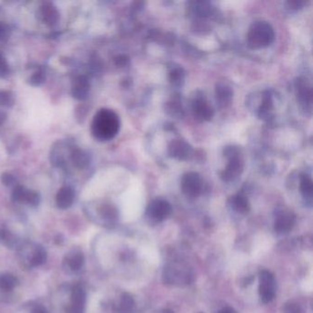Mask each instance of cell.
Wrapping results in <instances>:
<instances>
[{
	"label": "cell",
	"mask_w": 313,
	"mask_h": 313,
	"mask_svg": "<svg viewBox=\"0 0 313 313\" xmlns=\"http://www.w3.org/2000/svg\"><path fill=\"white\" fill-rule=\"evenodd\" d=\"M178 265H169L165 268L164 280L166 284H176L186 283L189 284L192 280V274L189 271V268H183L179 270Z\"/></svg>",
	"instance_id": "7"
},
{
	"label": "cell",
	"mask_w": 313,
	"mask_h": 313,
	"mask_svg": "<svg viewBox=\"0 0 313 313\" xmlns=\"http://www.w3.org/2000/svg\"><path fill=\"white\" fill-rule=\"evenodd\" d=\"M297 97L304 111H310L312 104V88L307 79H299L296 81Z\"/></svg>",
	"instance_id": "9"
},
{
	"label": "cell",
	"mask_w": 313,
	"mask_h": 313,
	"mask_svg": "<svg viewBox=\"0 0 313 313\" xmlns=\"http://www.w3.org/2000/svg\"><path fill=\"white\" fill-rule=\"evenodd\" d=\"M275 41V32L271 26L265 20H256L249 28L246 42L251 49H262L271 45Z\"/></svg>",
	"instance_id": "2"
},
{
	"label": "cell",
	"mask_w": 313,
	"mask_h": 313,
	"mask_svg": "<svg viewBox=\"0 0 313 313\" xmlns=\"http://www.w3.org/2000/svg\"><path fill=\"white\" fill-rule=\"evenodd\" d=\"M19 285V280L16 276L10 274L0 275V289L4 291H11Z\"/></svg>",
	"instance_id": "24"
},
{
	"label": "cell",
	"mask_w": 313,
	"mask_h": 313,
	"mask_svg": "<svg viewBox=\"0 0 313 313\" xmlns=\"http://www.w3.org/2000/svg\"><path fill=\"white\" fill-rule=\"evenodd\" d=\"M6 120V114L4 112L0 111V125L3 124L4 120Z\"/></svg>",
	"instance_id": "39"
},
{
	"label": "cell",
	"mask_w": 313,
	"mask_h": 313,
	"mask_svg": "<svg viewBox=\"0 0 313 313\" xmlns=\"http://www.w3.org/2000/svg\"><path fill=\"white\" fill-rule=\"evenodd\" d=\"M166 313H174V312H172V311H170V310H166Z\"/></svg>",
	"instance_id": "40"
},
{
	"label": "cell",
	"mask_w": 313,
	"mask_h": 313,
	"mask_svg": "<svg viewBox=\"0 0 313 313\" xmlns=\"http://www.w3.org/2000/svg\"><path fill=\"white\" fill-rule=\"evenodd\" d=\"M168 153L172 158L177 160H188L192 155L193 149L185 140L175 139L168 145Z\"/></svg>",
	"instance_id": "11"
},
{
	"label": "cell",
	"mask_w": 313,
	"mask_h": 313,
	"mask_svg": "<svg viewBox=\"0 0 313 313\" xmlns=\"http://www.w3.org/2000/svg\"><path fill=\"white\" fill-rule=\"evenodd\" d=\"M15 103L14 95L10 91H0V106L10 108Z\"/></svg>",
	"instance_id": "30"
},
{
	"label": "cell",
	"mask_w": 313,
	"mask_h": 313,
	"mask_svg": "<svg viewBox=\"0 0 313 313\" xmlns=\"http://www.w3.org/2000/svg\"><path fill=\"white\" fill-rule=\"evenodd\" d=\"M1 182L7 187H13V188L18 185L14 175L9 174V173H5L1 175Z\"/></svg>",
	"instance_id": "33"
},
{
	"label": "cell",
	"mask_w": 313,
	"mask_h": 313,
	"mask_svg": "<svg viewBox=\"0 0 313 313\" xmlns=\"http://www.w3.org/2000/svg\"><path fill=\"white\" fill-rule=\"evenodd\" d=\"M89 92H90V82L88 80V76L84 74L76 75L73 79L71 86V94L73 97L80 101H84L88 98Z\"/></svg>",
	"instance_id": "12"
},
{
	"label": "cell",
	"mask_w": 313,
	"mask_h": 313,
	"mask_svg": "<svg viewBox=\"0 0 313 313\" xmlns=\"http://www.w3.org/2000/svg\"><path fill=\"white\" fill-rule=\"evenodd\" d=\"M32 313H49L46 308H44L42 305H37L35 306L33 309V312Z\"/></svg>",
	"instance_id": "37"
},
{
	"label": "cell",
	"mask_w": 313,
	"mask_h": 313,
	"mask_svg": "<svg viewBox=\"0 0 313 313\" xmlns=\"http://www.w3.org/2000/svg\"><path fill=\"white\" fill-rule=\"evenodd\" d=\"M11 30L9 24L0 21V42H7L10 37Z\"/></svg>",
	"instance_id": "31"
},
{
	"label": "cell",
	"mask_w": 313,
	"mask_h": 313,
	"mask_svg": "<svg viewBox=\"0 0 313 313\" xmlns=\"http://www.w3.org/2000/svg\"><path fill=\"white\" fill-rule=\"evenodd\" d=\"M273 113V99L270 93L265 91L262 96V101L258 109V117L262 120H267Z\"/></svg>",
	"instance_id": "19"
},
{
	"label": "cell",
	"mask_w": 313,
	"mask_h": 313,
	"mask_svg": "<svg viewBox=\"0 0 313 313\" xmlns=\"http://www.w3.org/2000/svg\"><path fill=\"white\" fill-rule=\"evenodd\" d=\"M65 263L67 267L73 271H77L81 269L85 264V256L84 253L80 251H74L70 253L65 259Z\"/></svg>",
	"instance_id": "21"
},
{
	"label": "cell",
	"mask_w": 313,
	"mask_h": 313,
	"mask_svg": "<svg viewBox=\"0 0 313 313\" xmlns=\"http://www.w3.org/2000/svg\"><path fill=\"white\" fill-rule=\"evenodd\" d=\"M0 240L10 248H13L18 244L14 235L7 229H2L0 230Z\"/></svg>",
	"instance_id": "28"
},
{
	"label": "cell",
	"mask_w": 313,
	"mask_h": 313,
	"mask_svg": "<svg viewBox=\"0 0 313 313\" xmlns=\"http://www.w3.org/2000/svg\"><path fill=\"white\" fill-rule=\"evenodd\" d=\"M169 79H170L171 83L174 86H181L184 83L185 73L182 68H174L170 72L169 74Z\"/></svg>",
	"instance_id": "29"
},
{
	"label": "cell",
	"mask_w": 313,
	"mask_h": 313,
	"mask_svg": "<svg viewBox=\"0 0 313 313\" xmlns=\"http://www.w3.org/2000/svg\"><path fill=\"white\" fill-rule=\"evenodd\" d=\"M300 192L302 194L304 199L311 201L313 195V184L311 177L308 175H302L300 177V184H299Z\"/></svg>",
	"instance_id": "22"
},
{
	"label": "cell",
	"mask_w": 313,
	"mask_h": 313,
	"mask_svg": "<svg viewBox=\"0 0 313 313\" xmlns=\"http://www.w3.org/2000/svg\"><path fill=\"white\" fill-rule=\"evenodd\" d=\"M192 10L194 13L198 16V17H207L212 13V7L210 3L207 2H203V1H198V2H194Z\"/></svg>",
	"instance_id": "25"
},
{
	"label": "cell",
	"mask_w": 313,
	"mask_h": 313,
	"mask_svg": "<svg viewBox=\"0 0 313 313\" xmlns=\"http://www.w3.org/2000/svg\"><path fill=\"white\" fill-rule=\"evenodd\" d=\"M120 129V117L112 110L101 109L93 118L91 133L97 141H111L115 138Z\"/></svg>",
	"instance_id": "1"
},
{
	"label": "cell",
	"mask_w": 313,
	"mask_h": 313,
	"mask_svg": "<svg viewBox=\"0 0 313 313\" xmlns=\"http://www.w3.org/2000/svg\"><path fill=\"white\" fill-rule=\"evenodd\" d=\"M39 18L49 27H54L60 19V13L56 5L51 2H43L39 8Z\"/></svg>",
	"instance_id": "13"
},
{
	"label": "cell",
	"mask_w": 313,
	"mask_h": 313,
	"mask_svg": "<svg viewBox=\"0 0 313 313\" xmlns=\"http://www.w3.org/2000/svg\"><path fill=\"white\" fill-rule=\"evenodd\" d=\"M288 4L290 6L291 9H294V10H298L302 8L305 5V2L304 1H298V0H295V1H289Z\"/></svg>",
	"instance_id": "36"
},
{
	"label": "cell",
	"mask_w": 313,
	"mask_h": 313,
	"mask_svg": "<svg viewBox=\"0 0 313 313\" xmlns=\"http://www.w3.org/2000/svg\"><path fill=\"white\" fill-rule=\"evenodd\" d=\"M203 189L201 176L196 172H188L182 176L181 190L188 198H198Z\"/></svg>",
	"instance_id": "4"
},
{
	"label": "cell",
	"mask_w": 313,
	"mask_h": 313,
	"mask_svg": "<svg viewBox=\"0 0 313 313\" xmlns=\"http://www.w3.org/2000/svg\"><path fill=\"white\" fill-rule=\"evenodd\" d=\"M70 160L76 168L86 169L90 165L92 157L88 151L79 147H74L70 154Z\"/></svg>",
	"instance_id": "18"
},
{
	"label": "cell",
	"mask_w": 313,
	"mask_h": 313,
	"mask_svg": "<svg viewBox=\"0 0 313 313\" xmlns=\"http://www.w3.org/2000/svg\"><path fill=\"white\" fill-rule=\"evenodd\" d=\"M283 311L284 313H300V308L299 305L290 302V303L285 304L283 308Z\"/></svg>",
	"instance_id": "34"
},
{
	"label": "cell",
	"mask_w": 313,
	"mask_h": 313,
	"mask_svg": "<svg viewBox=\"0 0 313 313\" xmlns=\"http://www.w3.org/2000/svg\"><path fill=\"white\" fill-rule=\"evenodd\" d=\"M87 295L80 285H74L71 293V306L67 308V313H85Z\"/></svg>",
	"instance_id": "14"
},
{
	"label": "cell",
	"mask_w": 313,
	"mask_h": 313,
	"mask_svg": "<svg viewBox=\"0 0 313 313\" xmlns=\"http://www.w3.org/2000/svg\"><path fill=\"white\" fill-rule=\"evenodd\" d=\"M229 203H230L231 208L238 213L245 214L250 211V203H249L248 198L242 194H238V195L231 197Z\"/></svg>",
	"instance_id": "20"
},
{
	"label": "cell",
	"mask_w": 313,
	"mask_h": 313,
	"mask_svg": "<svg viewBox=\"0 0 313 313\" xmlns=\"http://www.w3.org/2000/svg\"><path fill=\"white\" fill-rule=\"evenodd\" d=\"M172 213V206L170 203L165 199L156 198L149 204L147 215L152 221L155 222L165 221Z\"/></svg>",
	"instance_id": "6"
},
{
	"label": "cell",
	"mask_w": 313,
	"mask_h": 313,
	"mask_svg": "<svg viewBox=\"0 0 313 313\" xmlns=\"http://www.w3.org/2000/svg\"><path fill=\"white\" fill-rule=\"evenodd\" d=\"M134 307V299L132 295L124 293L121 296L120 301V312L131 313Z\"/></svg>",
	"instance_id": "26"
},
{
	"label": "cell",
	"mask_w": 313,
	"mask_h": 313,
	"mask_svg": "<svg viewBox=\"0 0 313 313\" xmlns=\"http://www.w3.org/2000/svg\"><path fill=\"white\" fill-rule=\"evenodd\" d=\"M259 295L263 303L271 302L276 296V280L271 272L263 270L259 275Z\"/></svg>",
	"instance_id": "5"
},
{
	"label": "cell",
	"mask_w": 313,
	"mask_h": 313,
	"mask_svg": "<svg viewBox=\"0 0 313 313\" xmlns=\"http://www.w3.org/2000/svg\"><path fill=\"white\" fill-rule=\"evenodd\" d=\"M216 100L221 108L229 106L233 97V90L229 84L226 82H219L215 88Z\"/></svg>",
	"instance_id": "16"
},
{
	"label": "cell",
	"mask_w": 313,
	"mask_h": 313,
	"mask_svg": "<svg viewBox=\"0 0 313 313\" xmlns=\"http://www.w3.org/2000/svg\"><path fill=\"white\" fill-rule=\"evenodd\" d=\"M12 199L15 202L24 203L31 207H37L41 202V196L37 191L17 185L12 191Z\"/></svg>",
	"instance_id": "8"
},
{
	"label": "cell",
	"mask_w": 313,
	"mask_h": 313,
	"mask_svg": "<svg viewBox=\"0 0 313 313\" xmlns=\"http://www.w3.org/2000/svg\"><path fill=\"white\" fill-rule=\"evenodd\" d=\"M219 313H236L235 312L234 309L233 308H230V307H227V308H224L223 309H221V311Z\"/></svg>",
	"instance_id": "38"
},
{
	"label": "cell",
	"mask_w": 313,
	"mask_h": 313,
	"mask_svg": "<svg viewBox=\"0 0 313 313\" xmlns=\"http://www.w3.org/2000/svg\"><path fill=\"white\" fill-rule=\"evenodd\" d=\"M296 223V217L292 212H286L280 211L276 215L275 221V230L277 233L285 234L289 233L293 229Z\"/></svg>",
	"instance_id": "15"
},
{
	"label": "cell",
	"mask_w": 313,
	"mask_h": 313,
	"mask_svg": "<svg viewBox=\"0 0 313 313\" xmlns=\"http://www.w3.org/2000/svg\"><path fill=\"white\" fill-rule=\"evenodd\" d=\"M224 155L228 158V165L221 172V179L224 182H231L237 179L244 171V163L240 155L239 149L235 146H228L224 149Z\"/></svg>",
	"instance_id": "3"
},
{
	"label": "cell",
	"mask_w": 313,
	"mask_h": 313,
	"mask_svg": "<svg viewBox=\"0 0 313 313\" xmlns=\"http://www.w3.org/2000/svg\"><path fill=\"white\" fill-rule=\"evenodd\" d=\"M10 73V65L7 62L5 56L3 55V53L0 51V76L1 77H5L7 75H9Z\"/></svg>",
	"instance_id": "32"
},
{
	"label": "cell",
	"mask_w": 313,
	"mask_h": 313,
	"mask_svg": "<svg viewBox=\"0 0 313 313\" xmlns=\"http://www.w3.org/2000/svg\"><path fill=\"white\" fill-rule=\"evenodd\" d=\"M46 80V74H45V71L42 69H38L37 71H35L31 77L29 79V83L31 84L33 87H40L42 86V84L45 82Z\"/></svg>",
	"instance_id": "27"
},
{
	"label": "cell",
	"mask_w": 313,
	"mask_h": 313,
	"mask_svg": "<svg viewBox=\"0 0 313 313\" xmlns=\"http://www.w3.org/2000/svg\"><path fill=\"white\" fill-rule=\"evenodd\" d=\"M192 112L195 119L198 121L211 120L214 115V111L212 106L202 96L194 98L192 101Z\"/></svg>",
	"instance_id": "10"
},
{
	"label": "cell",
	"mask_w": 313,
	"mask_h": 313,
	"mask_svg": "<svg viewBox=\"0 0 313 313\" xmlns=\"http://www.w3.org/2000/svg\"><path fill=\"white\" fill-rule=\"evenodd\" d=\"M116 65L119 66H125L129 63V58L125 56H117L115 58Z\"/></svg>",
	"instance_id": "35"
},
{
	"label": "cell",
	"mask_w": 313,
	"mask_h": 313,
	"mask_svg": "<svg viewBox=\"0 0 313 313\" xmlns=\"http://www.w3.org/2000/svg\"><path fill=\"white\" fill-rule=\"evenodd\" d=\"M75 198L74 189L69 186H65L56 194V205L59 208L66 210L73 205Z\"/></svg>",
	"instance_id": "17"
},
{
	"label": "cell",
	"mask_w": 313,
	"mask_h": 313,
	"mask_svg": "<svg viewBox=\"0 0 313 313\" xmlns=\"http://www.w3.org/2000/svg\"><path fill=\"white\" fill-rule=\"evenodd\" d=\"M47 253L46 250L41 245H36L33 249V255L30 259V265L32 267H40L46 262Z\"/></svg>",
	"instance_id": "23"
}]
</instances>
